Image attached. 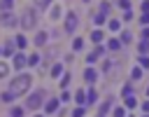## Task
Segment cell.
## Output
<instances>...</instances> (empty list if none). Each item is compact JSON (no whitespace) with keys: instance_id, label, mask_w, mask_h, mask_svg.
<instances>
[{"instance_id":"cell-1","label":"cell","mask_w":149,"mask_h":117,"mask_svg":"<svg viewBox=\"0 0 149 117\" xmlns=\"http://www.w3.org/2000/svg\"><path fill=\"white\" fill-rule=\"evenodd\" d=\"M30 84H33V77H30V75H19V77L12 80L9 91H12L14 96H21V94H26V91L30 89Z\"/></svg>"},{"instance_id":"cell-2","label":"cell","mask_w":149,"mask_h":117,"mask_svg":"<svg viewBox=\"0 0 149 117\" xmlns=\"http://www.w3.org/2000/svg\"><path fill=\"white\" fill-rule=\"evenodd\" d=\"M21 28H26V30L35 28V9H26V12H23V16H21Z\"/></svg>"},{"instance_id":"cell-3","label":"cell","mask_w":149,"mask_h":117,"mask_svg":"<svg viewBox=\"0 0 149 117\" xmlns=\"http://www.w3.org/2000/svg\"><path fill=\"white\" fill-rule=\"evenodd\" d=\"M44 103V91H37V94H33V96H28V108H33V110H37L40 105Z\"/></svg>"},{"instance_id":"cell-4","label":"cell","mask_w":149,"mask_h":117,"mask_svg":"<svg viewBox=\"0 0 149 117\" xmlns=\"http://www.w3.org/2000/svg\"><path fill=\"white\" fill-rule=\"evenodd\" d=\"M77 23H79L77 14H74V12H68V16H65V30H68V33H74Z\"/></svg>"},{"instance_id":"cell-5","label":"cell","mask_w":149,"mask_h":117,"mask_svg":"<svg viewBox=\"0 0 149 117\" xmlns=\"http://www.w3.org/2000/svg\"><path fill=\"white\" fill-rule=\"evenodd\" d=\"M0 23H2V26H16L19 21H16V16L7 9V12H0Z\"/></svg>"},{"instance_id":"cell-6","label":"cell","mask_w":149,"mask_h":117,"mask_svg":"<svg viewBox=\"0 0 149 117\" xmlns=\"http://www.w3.org/2000/svg\"><path fill=\"white\" fill-rule=\"evenodd\" d=\"M58 105H61V98H49V101L44 103V110H47L49 115H56V112H58Z\"/></svg>"},{"instance_id":"cell-7","label":"cell","mask_w":149,"mask_h":117,"mask_svg":"<svg viewBox=\"0 0 149 117\" xmlns=\"http://www.w3.org/2000/svg\"><path fill=\"white\" fill-rule=\"evenodd\" d=\"M23 66H28V58H26V54H21V51H19V54H14V68H16V70H21Z\"/></svg>"},{"instance_id":"cell-8","label":"cell","mask_w":149,"mask_h":117,"mask_svg":"<svg viewBox=\"0 0 149 117\" xmlns=\"http://www.w3.org/2000/svg\"><path fill=\"white\" fill-rule=\"evenodd\" d=\"M95 80H98V73H95V70H93V68L88 66V68L84 70V82H86V84H93Z\"/></svg>"},{"instance_id":"cell-9","label":"cell","mask_w":149,"mask_h":117,"mask_svg":"<svg viewBox=\"0 0 149 117\" xmlns=\"http://www.w3.org/2000/svg\"><path fill=\"white\" fill-rule=\"evenodd\" d=\"M123 108L126 110H133V108H137V98L130 94V96H123Z\"/></svg>"},{"instance_id":"cell-10","label":"cell","mask_w":149,"mask_h":117,"mask_svg":"<svg viewBox=\"0 0 149 117\" xmlns=\"http://www.w3.org/2000/svg\"><path fill=\"white\" fill-rule=\"evenodd\" d=\"M61 14H63V9H61V5H51L49 7V19H61Z\"/></svg>"},{"instance_id":"cell-11","label":"cell","mask_w":149,"mask_h":117,"mask_svg":"<svg viewBox=\"0 0 149 117\" xmlns=\"http://www.w3.org/2000/svg\"><path fill=\"white\" fill-rule=\"evenodd\" d=\"M102 37H105V33H102V30H100V28H98V30H93V33H91V40H93V42H95V44H100V42H102Z\"/></svg>"},{"instance_id":"cell-12","label":"cell","mask_w":149,"mask_h":117,"mask_svg":"<svg viewBox=\"0 0 149 117\" xmlns=\"http://www.w3.org/2000/svg\"><path fill=\"white\" fill-rule=\"evenodd\" d=\"M47 37H49V35H47L44 30H40V33H37V37H35V44H37V47H42V44H47Z\"/></svg>"},{"instance_id":"cell-13","label":"cell","mask_w":149,"mask_h":117,"mask_svg":"<svg viewBox=\"0 0 149 117\" xmlns=\"http://www.w3.org/2000/svg\"><path fill=\"white\" fill-rule=\"evenodd\" d=\"M107 49H112V51H116V49H121V40H119V37H112V40L107 42Z\"/></svg>"},{"instance_id":"cell-14","label":"cell","mask_w":149,"mask_h":117,"mask_svg":"<svg viewBox=\"0 0 149 117\" xmlns=\"http://www.w3.org/2000/svg\"><path fill=\"white\" fill-rule=\"evenodd\" d=\"M74 101H77L79 105H86V91H84V89H79V91L74 94Z\"/></svg>"},{"instance_id":"cell-15","label":"cell","mask_w":149,"mask_h":117,"mask_svg":"<svg viewBox=\"0 0 149 117\" xmlns=\"http://www.w3.org/2000/svg\"><path fill=\"white\" fill-rule=\"evenodd\" d=\"M137 51L140 54H149V40H140L137 42Z\"/></svg>"},{"instance_id":"cell-16","label":"cell","mask_w":149,"mask_h":117,"mask_svg":"<svg viewBox=\"0 0 149 117\" xmlns=\"http://www.w3.org/2000/svg\"><path fill=\"white\" fill-rule=\"evenodd\" d=\"M107 28L116 33V30H121V21H119V19H112V21H107Z\"/></svg>"},{"instance_id":"cell-17","label":"cell","mask_w":149,"mask_h":117,"mask_svg":"<svg viewBox=\"0 0 149 117\" xmlns=\"http://www.w3.org/2000/svg\"><path fill=\"white\" fill-rule=\"evenodd\" d=\"M95 101H98V91L95 89H88L86 91V103H95Z\"/></svg>"},{"instance_id":"cell-18","label":"cell","mask_w":149,"mask_h":117,"mask_svg":"<svg viewBox=\"0 0 149 117\" xmlns=\"http://www.w3.org/2000/svg\"><path fill=\"white\" fill-rule=\"evenodd\" d=\"M137 66L144 70V68H149V56L147 54H142V56H137Z\"/></svg>"},{"instance_id":"cell-19","label":"cell","mask_w":149,"mask_h":117,"mask_svg":"<svg viewBox=\"0 0 149 117\" xmlns=\"http://www.w3.org/2000/svg\"><path fill=\"white\" fill-rule=\"evenodd\" d=\"M61 73H63V66L61 63H54L51 66V77H61Z\"/></svg>"},{"instance_id":"cell-20","label":"cell","mask_w":149,"mask_h":117,"mask_svg":"<svg viewBox=\"0 0 149 117\" xmlns=\"http://www.w3.org/2000/svg\"><path fill=\"white\" fill-rule=\"evenodd\" d=\"M142 75H144V70H142L140 66H135V68H133V73H130V80H140Z\"/></svg>"},{"instance_id":"cell-21","label":"cell","mask_w":149,"mask_h":117,"mask_svg":"<svg viewBox=\"0 0 149 117\" xmlns=\"http://www.w3.org/2000/svg\"><path fill=\"white\" fill-rule=\"evenodd\" d=\"M119 40H121V44H128V42H130V40H133V35H130V33H128V30H123V33H121V35H119Z\"/></svg>"},{"instance_id":"cell-22","label":"cell","mask_w":149,"mask_h":117,"mask_svg":"<svg viewBox=\"0 0 149 117\" xmlns=\"http://www.w3.org/2000/svg\"><path fill=\"white\" fill-rule=\"evenodd\" d=\"M93 21H95V26H102V23H105V21H107V16H105V14H100V12H98V14H95V16H93Z\"/></svg>"},{"instance_id":"cell-23","label":"cell","mask_w":149,"mask_h":117,"mask_svg":"<svg viewBox=\"0 0 149 117\" xmlns=\"http://www.w3.org/2000/svg\"><path fill=\"white\" fill-rule=\"evenodd\" d=\"M81 47H84V40H81V37H74V40H72V49H74V51H79Z\"/></svg>"},{"instance_id":"cell-24","label":"cell","mask_w":149,"mask_h":117,"mask_svg":"<svg viewBox=\"0 0 149 117\" xmlns=\"http://www.w3.org/2000/svg\"><path fill=\"white\" fill-rule=\"evenodd\" d=\"M116 5H119V9H130V0H116Z\"/></svg>"},{"instance_id":"cell-25","label":"cell","mask_w":149,"mask_h":117,"mask_svg":"<svg viewBox=\"0 0 149 117\" xmlns=\"http://www.w3.org/2000/svg\"><path fill=\"white\" fill-rule=\"evenodd\" d=\"M12 5H14V0H2V2H0V9L7 12V9H12Z\"/></svg>"},{"instance_id":"cell-26","label":"cell","mask_w":149,"mask_h":117,"mask_svg":"<svg viewBox=\"0 0 149 117\" xmlns=\"http://www.w3.org/2000/svg\"><path fill=\"white\" fill-rule=\"evenodd\" d=\"M109 9H112V5H109V2H102V5H100V14H105V16H107V14H109Z\"/></svg>"},{"instance_id":"cell-27","label":"cell","mask_w":149,"mask_h":117,"mask_svg":"<svg viewBox=\"0 0 149 117\" xmlns=\"http://www.w3.org/2000/svg\"><path fill=\"white\" fill-rule=\"evenodd\" d=\"M14 42H16V47H19V49H23V47H26V44H28V42H26V37H23V35H19V37H16V40H14Z\"/></svg>"},{"instance_id":"cell-28","label":"cell","mask_w":149,"mask_h":117,"mask_svg":"<svg viewBox=\"0 0 149 117\" xmlns=\"http://www.w3.org/2000/svg\"><path fill=\"white\" fill-rule=\"evenodd\" d=\"M98 58H100V56H98V54H95V51H91V54H88V56H86V63H88V66H91V63H95V61H98Z\"/></svg>"},{"instance_id":"cell-29","label":"cell","mask_w":149,"mask_h":117,"mask_svg":"<svg viewBox=\"0 0 149 117\" xmlns=\"http://www.w3.org/2000/svg\"><path fill=\"white\" fill-rule=\"evenodd\" d=\"M14 98H16V96H14L12 91H5V94H2V101H5V103H12Z\"/></svg>"},{"instance_id":"cell-30","label":"cell","mask_w":149,"mask_h":117,"mask_svg":"<svg viewBox=\"0 0 149 117\" xmlns=\"http://www.w3.org/2000/svg\"><path fill=\"white\" fill-rule=\"evenodd\" d=\"M109 105H112V101H105V103L100 105V112H98V115H102V117H105V112L109 110Z\"/></svg>"},{"instance_id":"cell-31","label":"cell","mask_w":149,"mask_h":117,"mask_svg":"<svg viewBox=\"0 0 149 117\" xmlns=\"http://www.w3.org/2000/svg\"><path fill=\"white\" fill-rule=\"evenodd\" d=\"M114 117H126V108H123V105L114 108Z\"/></svg>"},{"instance_id":"cell-32","label":"cell","mask_w":149,"mask_h":117,"mask_svg":"<svg viewBox=\"0 0 149 117\" xmlns=\"http://www.w3.org/2000/svg\"><path fill=\"white\" fill-rule=\"evenodd\" d=\"M37 63H40V56H37V54L28 56V66H37Z\"/></svg>"},{"instance_id":"cell-33","label":"cell","mask_w":149,"mask_h":117,"mask_svg":"<svg viewBox=\"0 0 149 117\" xmlns=\"http://www.w3.org/2000/svg\"><path fill=\"white\" fill-rule=\"evenodd\" d=\"M133 94V87L130 84H123V89H121V96H130Z\"/></svg>"},{"instance_id":"cell-34","label":"cell","mask_w":149,"mask_h":117,"mask_svg":"<svg viewBox=\"0 0 149 117\" xmlns=\"http://www.w3.org/2000/svg\"><path fill=\"white\" fill-rule=\"evenodd\" d=\"M9 115H12V117H23V110H21V108H12Z\"/></svg>"},{"instance_id":"cell-35","label":"cell","mask_w":149,"mask_h":117,"mask_svg":"<svg viewBox=\"0 0 149 117\" xmlns=\"http://www.w3.org/2000/svg\"><path fill=\"white\" fill-rule=\"evenodd\" d=\"M140 40H149V26H144V28L140 30Z\"/></svg>"},{"instance_id":"cell-36","label":"cell","mask_w":149,"mask_h":117,"mask_svg":"<svg viewBox=\"0 0 149 117\" xmlns=\"http://www.w3.org/2000/svg\"><path fill=\"white\" fill-rule=\"evenodd\" d=\"M140 23H142V26H149V12H142V16H140Z\"/></svg>"},{"instance_id":"cell-37","label":"cell","mask_w":149,"mask_h":117,"mask_svg":"<svg viewBox=\"0 0 149 117\" xmlns=\"http://www.w3.org/2000/svg\"><path fill=\"white\" fill-rule=\"evenodd\" d=\"M7 73H9V66H7V63H2V61H0V77H5V75H7Z\"/></svg>"},{"instance_id":"cell-38","label":"cell","mask_w":149,"mask_h":117,"mask_svg":"<svg viewBox=\"0 0 149 117\" xmlns=\"http://www.w3.org/2000/svg\"><path fill=\"white\" fill-rule=\"evenodd\" d=\"M121 21H133V12H130V9H126V12H123V16H121Z\"/></svg>"},{"instance_id":"cell-39","label":"cell","mask_w":149,"mask_h":117,"mask_svg":"<svg viewBox=\"0 0 149 117\" xmlns=\"http://www.w3.org/2000/svg\"><path fill=\"white\" fill-rule=\"evenodd\" d=\"M68 84H70V75H68V73H65V75H63V77H61V87H63V89H65V87H68Z\"/></svg>"},{"instance_id":"cell-40","label":"cell","mask_w":149,"mask_h":117,"mask_svg":"<svg viewBox=\"0 0 149 117\" xmlns=\"http://www.w3.org/2000/svg\"><path fill=\"white\" fill-rule=\"evenodd\" d=\"M72 117H84V105H79V108L72 112Z\"/></svg>"},{"instance_id":"cell-41","label":"cell","mask_w":149,"mask_h":117,"mask_svg":"<svg viewBox=\"0 0 149 117\" xmlns=\"http://www.w3.org/2000/svg\"><path fill=\"white\" fill-rule=\"evenodd\" d=\"M2 54H5V56H12V44H5V47H2Z\"/></svg>"},{"instance_id":"cell-42","label":"cell","mask_w":149,"mask_h":117,"mask_svg":"<svg viewBox=\"0 0 149 117\" xmlns=\"http://www.w3.org/2000/svg\"><path fill=\"white\" fill-rule=\"evenodd\" d=\"M61 101H63V103H68V101H70V91H65V89H63V94H61Z\"/></svg>"},{"instance_id":"cell-43","label":"cell","mask_w":149,"mask_h":117,"mask_svg":"<svg viewBox=\"0 0 149 117\" xmlns=\"http://www.w3.org/2000/svg\"><path fill=\"white\" fill-rule=\"evenodd\" d=\"M140 110H142V112H149V101H142V103H140Z\"/></svg>"},{"instance_id":"cell-44","label":"cell","mask_w":149,"mask_h":117,"mask_svg":"<svg viewBox=\"0 0 149 117\" xmlns=\"http://www.w3.org/2000/svg\"><path fill=\"white\" fill-rule=\"evenodd\" d=\"M140 9H142V12H149V0H142V5H140Z\"/></svg>"},{"instance_id":"cell-45","label":"cell","mask_w":149,"mask_h":117,"mask_svg":"<svg viewBox=\"0 0 149 117\" xmlns=\"http://www.w3.org/2000/svg\"><path fill=\"white\" fill-rule=\"evenodd\" d=\"M95 54H98V56H102V54H105V47H100V44H98V47H95Z\"/></svg>"},{"instance_id":"cell-46","label":"cell","mask_w":149,"mask_h":117,"mask_svg":"<svg viewBox=\"0 0 149 117\" xmlns=\"http://www.w3.org/2000/svg\"><path fill=\"white\" fill-rule=\"evenodd\" d=\"M37 5H49V0H35Z\"/></svg>"},{"instance_id":"cell-47","label":"cell","mask_w":149,"mask_h":117,"mask_svg":"<svg viewBox=\"0 0 149 117\" xmlns=\"http://www.w3.org/2000/svg\"><path fill=\"white\" fill-rule=\"evenodd\" d=\"M126 117H135V115H126Z\"/></svg>"},{"instance_id":"cell-48","label":"cell","mask_w":149,"mask_h":117,"mask_svg":"<svg viewBox=\"0 0 149 117\" xmlns=\"http://www.w3.org/2000/svg\"><path fill=\"white\" fill-rule=\"evenodd\" d=\"M147 96H149V87H147Z\"/></svg>"},{"instance_id":"cell-49","label":"cell","mask_w":149,"mask_h":117,"mask_svg":"<svg viewBox=\"0 0 149 117\" xmlns=\"http://www.w3.org/2000/svg\"><path fill=\"white\" fill-rule=\"evenodd\" d=\"M35 117H42V115H35Z\"/></svg>"},{"instance_id":"cell-50","label":"cell","mask_w":149,"mask_h":117,"mask_svg":"<svg viewBox=\"0 0 149 117\" xmlns=\"http://www.w3.org/2000/svg\"><path fill=\"white\" fill-rule=\"evenodd\" d=\"M144 117H149V112H147V115H144Z\"/></svg>"},{"instance_id":"cell-51","label":"cell","mask_w":149,"mask_h":117,"mask_svg":"<svg viewBox=\"0 0 149 117\" xmlns=\"http://www.w3.org/2000/svg\"><path fill=\"white\" fill-rule=\"evenodd\" d=\"M98 117H102V115H98Z\"/></svg>"}]
</instances>
